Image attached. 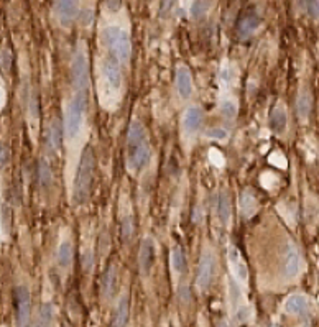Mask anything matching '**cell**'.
<instances>
[{
	"instance_id": "cell-25",
	"label": "cell",
	"mask_w": 319,
	"mask_h": 327,
	"mask_svg": "<svg viewBox=\"0 0 319 327\" xmlns=\"http://www.w3.org/2000/svg\"><path fill=\"white\" fill-rule=\"evenodd\" d=\"M38 179H40L41 188H48L53 181L51 166L48 165L46 160H40V163H38Z\"/></svg>"
},
{
	"instance_id": "cell-26",
	"label": "cell",
	"mask_w": 319,
	"mask_h": 327,
	"mask_svg": "<svg viewBox=\"0 0 319 327\" xmlns=\"http://www.w3.org/2000/svg\"><path fill=\"white\" fill-rule=\"evenodd\" d=\"M58 262H59L61 267H64V268H68L69 265L72 263V245H71V242L64 240L63 244L59 245Z\"/></svg>"
},
{
	"instance_id": "cell-9",
	"label": "cell",
	"mask_w": 319,
	"mask_h": 327,
	"mask_svg": "<svg viewBox=\"0 0 319 327\" xmlns=\"http://www.w3.org/2000/svg\"><path fill=\"white\" fill-rule=\"evenodd\" d=\"M56 13L61 25H71L79 15V0H56Z\"/></svg>"
},
{
	"instance_id": "cell-4",
	"label": "cell",
	"mask_w": 319,
	"mask_h": 327,
	"mask_svg": "<svg viewBox=\"0 0 319 327\" xmlns=\"http://www.w3.org/2000/svg\"><path fill=\"white\" fill-rule=\"evenodd\" d=\"M104 41L120 63H127L132 54V41L125 30L119 26H107L104 30Z\"/></svg>"
},
{
	"instance_id": "cell-32",
	"label": "cell",
	"mask_w": 319,
	"mask_h": 327,
	"mask_svg": "<svg viewBox=\"0 0 319 327\" xmlns=\"http://www.w3.org/2000/svg\"><path fill=\"white\" fill-rule=\"evenodd\" d=\"M175 2L176 0H161L160 8H158V15L161 16V18H166V16L170 15L173 7H175Z\"/></svg>"
},
{
	"instance_id": "cell-3",
	"label": "cell",
	"mask_w": 319,
	"mask_h": 327,
	"mask_svg": "<svg viewBox=\"0 0 319 327\" xmlns=\"http://www.w3.org/2000/svg\"><path fill=\"white\" fill-rule=\"evenodd\" d=\"M87 110V92H76V95L72 97V100L68 105L64 117V133L68 140H72L77 137L79 133L84 115Z\"/></svg>"
},
{
	"instance_id": "cell-24",
	"label": "cell",
	"mask_w": 319,
	"mask_h": 327,
	"mask_svg": "<svg viewBox=\"0 0 319 327\" xmlns=\"http://www.w3.org/2000/svg\"><path fill=\"white\" fill-rule=\"evenodd\" d=\"M53 316H54V308L53 304L44 303L40 306V311L36 316V323L33 327H49L53 323Z\"/></svg>"
},
{
	"instance_id": "cell-13",
	"label": "cell",
	"mask_w": 319,
	"mask_h": 327,
	"mask_svg": "<svg viewBox=\"0 0 319 327\" xmlns=\"http://www.w3.org/2000/svg\"><path fill=\"white\" fill-rule=\"evenodd\" d=\"M176 89L181 99H189L193 94V77L186 66H180L176 69Z\"/></svg>"
},
{
	"instance_id": "cell-14",
	"label": "cell",
	"mask_w": 319,
	"mask_h": 327,
	"mask_svg": "<svg viewBox=\"0 0 319 327\" xmlns=\"http://www.w3.org/2000/svg\"><path fill=\"white\" fill-rule=\"evenodd\" d=\"M117 283H119V273H117V267L115 265H110V267L105 270L104 278H102V296L105 300H112L117 293Z\"/></svg>"
},
{
	"instance_id": "cell-2",
	"label": "cell",
	"mask_w": 319,
	"mask_h": 327,
	"mask_svg": "<svg viewBox=\"0 0 319 327\" xmlns=\"http://www.w3.org/2000/svg\"><path fill=\"white\" fill-rule=\"evenodd\" d=\"M94 166H96L94 151L91 146H86L79 158V165H77L76 176H74V184H72V201L77 206L86 204L89 197H91Z\"/></svg>"
},
{
	"instance_id": "cell-22",
	"label": "cell",
	"mask_w": 319,
	"mask_h": 327,
	"mask_svg": "<svg viewBox=\"0 0 319 327\" xmlns=\"http://www.w3.org/2000/svg\"><path fill=\"white\" fill-rule=\"evenodd\" d=\"M287 123H288L287 110H285L282 105L275 107L272 112V115H270V128L273 132L282 133V132H285V128H287Z\"/></svg>"
},
{
	"instance_id": "cell-30",
	"label": "cell",
	"mask_w": 319,
	"mask_h": 327,
	"mask_svg": "<svg viewBox=\"0 0 319 327\" xmlns=\"http://www.w3.org/2000/svg\"><path fill=\"white\" fill-rule=\"evenodd\" d=\"M237 104L234 100H224L221 104V112L226 118H234L237 115Z\"/></svg>"
},
{
	"instance_id": "cell-7",
	"label": "cell",
	"mask_w": 319,
	"mask_h": 327,
	"mask_svg": "<svg viewBox=\"0 0 319 327\" xmlns=\"http://www.w3.org/2000/svg\"><path fill=\"white\" fill-rule=\"evenodd\" d=\"M214 268L216 260L211 252L206 250L201 257L199 267H198V276H196V285L201 291H206L211 286V281L214 278Z\"/></svg>"
},
{
	"instance_id": "cell-29",
	"label": "cell",
	"mask_w": 319,
	"mask_h": 327,
	"mask_svg": "<svg viewBox=\"0 0 319 327\" xmlns=\"http://www.w3.org/2000/svg\"><path fill=\"white\" fill-rule=\"evenodd\" d=\"M10 217H12V211H10L8 204H2L0 206V224H2V230L5 234L10 229Z\"/></svg>"
},
{
	"instance_id": "cell-19",
	"label": "cell",
	"mask_w": 319,
	"mask_h": 327,
	"mask_svg": "<svg viewBox=\"0 0 319 327\" xmlns=\"http://www.w3.org/2000/svg\"><path fill=\"white\" fill-rule=\"evenodd\" d=\"M128 311H130V306H128V298L127 296H122L119 304H117L114 319H112V327H127Z\"/></svg>"
},
{
	"instance_id": "cell-10",
	"label": "cell",
	"mask_w": 319,
	"mask_h": 327,
	"mask_svg": "<svg viewBox=\"0 0 319 327\" xmlns=\"http://www.w3.org/2000/svg\"><path fill=\"white\" fill-rule=\"evenodd\" d=\"M229 265H231V270L234 276H236V280L239 283H247L249 280V268H247V263L244 262L242 255H240V252L236 249V247H231L229 249Z\"/></svg>"
},
{
	"instance_id": "cell-33",
	"label": "cell",
	"mask_w": 319,
	"mask_h": 327,
	"mask_svg": "<svg viewBox=\"0 0 319 327\" xmlns=\"http://www.w3.org/2000/svg\"><path fill=\"white\" fill-rule=\"evenodd\" d=\"M120 232H122V239L124 240H128L130 239V235L133 232V224L130 221V217H125L124 221L120 224Z\"/></svg>"
},
{
	"instance_id": "cell-11",
	"label": "cell",
	"mask_w": 319,
	"mask_h": 327,
	"mask_svg": "<svg viewBox=\"0 0 319 327\" xmlns=\"http://www.w3.org/2000/svg\"><path fill=\"white\" fill-rule=\"evenodd\" d=\"M155 263V242L147 237L142 240L140 245V253H138V265L143 275H148Z\"/></svg>"
},
{
	"instance_id": "cell-15",
	"label": "cell",
	"mask_w": 319,
	"mask_h": 327,
	"mask_svg": "<svg viewBox=\"0 0 319 327\" xmlns=\"http://www.w3.org/2000/svg\"><path fill=\"white\" fill-rule=\"evenodd\" d=\"M61 138H63V128H61V122L54 118V120H51V123H49L48 130H46V140H44L46 148L51 151V153H54V151L59 150Z\"/></svg>"
},
{
	"instance_id": "cell-36",
	"label": "cell",
	"mask_w": 319,
	"mask_h": 327,
	"mask_svg": "<svg viewBox=\"0 0 319 327\" xmlns=\"http://www.w3.org/2000/svg\"><path fill=\"white\" fill-rule=\"evenodd\" d=\"M217 327H231V326H229L226 321H222V323H219V326H217Z\"/></svg>"
},
{
	"instance_id": "cell-34",
	"label": "cell",
	"mask_w": 319,
	"mask_h": 327,
	"mask_svg": "<svg viewBox=\"0 0 319 327\" xmlns=\"http://www.w3.org/2000/svg\"><path fill=\"white\" fill-rule=\"evenodd\" d=\"M10 163V148L5 143H0V170Z\"/></svg>"
},
{
	"instance_id": "cell-18",
	"label": "cell",
	"mask_w": 319,
	"mask_h": 327,
	"mask_svg": "<svg viewBox=\"0 0 319 327\" xmlns=\"http://www.w3.org/2000/svg\"><path fill=\"white\" fill-rule=\"evenodd\" d=\"M285 311L288 314H303L308 309V300L303 295H292L287 298V301L283 304Z\"/></svg>"
},
{
	"instance_id": "cell-12",
	"label": "cell",
	"mask_w": 319,
	"mask_h": 327,
	"mask_svg": "<svg viewBox=\"0 0 319 327\" xmlns=\"http://www.w3.org/2000/svg\"><path fill=\"white\" fill-rule=\"evenodd\" d=\"M102 74H104V79L105 82L109 84V86L117 91V89H120V84H122V72H120V66L117 61L107 58L102 63Z\"/></svg>"
},
{
	"instance_id": "cell-35",
	"label": "cell",
	"mask_w": 319,
	"mask_h": 327,
	"mask_svg": "<svg viewBox=\"0 0 319 327\" xmlns=\"http://www.w3.org/2000/svg\"><path fill=\"white\" fill-rule=\"evenodd\" d=\"M206 135H208V137L212 138V140H224V138H227V132L224 130V128H211V130L206 132Z\"/></svg>"
},
{
	"instance_id": "cell-1",
	"label": "cell",
	"mask_w": 319,
	"mask_h": 327,
	"mask_svg": "<svg viewBox=\"0 0 319 327\" xmlns=\"http://www.w3.org/2000/svg\"><path fill=\"white\" fill-rule=\"evenodd\" d=\"M150 145L145 127L138 120H133L127 133V166L132 171H140L150 161Z\"/></svg>"
},
{
	"instance_id": "cell-28",
	"label": "cell",
	"mask_w": 319,
	"mask_h": 327,
	"mask_svg": "<svg viewBox=\"0 0 319 327\" xmlns=\"http://www.w3.org/2000/svg\"><path fill=\"white\" fill-rule=\"evenodd\" d=\"M171 267L176 273H183L184 267H186V262H184V255L180 249H175L171 252Z\"/></svg>"
},
{
	"instance_id": "cell-20",
	"label": "cell",
	"mask_w": 319,
	"mask_h": 327,
	"mask_svg": "<svg viewBox=\"0 0 319 327\" xmlns=\"http://www.w3.org/2000/svg\"><path fill=\"white\" fill-rule=\"evenodd\" d=\"M260 23V20H259V16H257L255 13H249V15H245L242 20L239 21V26H237V31H239V36L240 38H247L250 36L252 33H254L257 30V26H259Z\"/></svg>"
},
{
	"instance_id": "cell-8",
	"label": "cell",
	"mask_w": 319,
	"mask_h": 327,
	"mask_svg": "<svg viewBox=\"0 0 319 327\" xmlns=\"http://www.w3.org/2000/svg\"><path fill=\"white\" fill-rule=\"evenodd\" d=\"M301 268H303V260H301V253L296 249V245L293 242H290L287 245V250H285L283 255V273L287 278L293 280L301 273Z\"/></svg>"
},
{
	"instance_id": "cell-5",
	"label": "cell",
	"mask_w": 319,
	"mask_h": 327,
	"mask_svg": "<svg viewBox=\"0 0 319 327\" xmlns=\"http://www.w3.org/2000/svg\"><path fill=\"white\" fill-rule=\"evenodd\" d=\"M71 81L76 92H87L91 76H89V59L86 51L77 49L71 63Z\"/></svg>"
},
{
	"instance_id": "cell-17",
	"label": "cell",
	"mask_w": 319,
	"mask_h": 327,
	"mask_svg": "<svg viewBox=\"0 0 319 327\" xmlns=\"http://www.w3.org/2000/svg\"><path fill=\"white\" fill-rule=\"evenodd\" d=\"M232 216V207H231V197L227 193H219L217 196V217L222 225H227Z\"/></svg>"
},
{
	"instance_id": "cell-21",
	"label": "cell",
	"mask_w": 319,
	"mask_h": 327,
	"mask_svg": "<svg viewBox=\"0 0 319 327\" xmlns=\"http://www.w3.org/2000/svg\"><path fill=\"white\" fill-rule=\"evenodd\" d=\"M311 107H313V97H311L310 91L303 87L298 94V100H296V110H298L300 118L306 120L311 112Z\"/></svg>"
},
{
	"instance_id": "cell-6",
	"label": "cell",
	"mask_w": 319,
	"mask_h": 327,
	"mask_svg": "<svg viewBox=\"0 0 319 327\" xmlns=\"http://www.w3.org/2000/svg\"><path fill=\"white\" fill-rule=\"evenodd\" d=\"M15 298V319L16 327H26L30 321V308H31V296L30 290L26 286L20 285L13 291Z\"/></svg>"
},
{
	"instance_id": "cell-31",
	"label": "cell",
	"mask_w": 319,
	"mask_h": 327,
	"mask_svg": "<svg viewBox=\"0 0 319 327\" xmlns=\"http://www.w3.org/2000/svg\"><path fill=\"white\" fill-rule=\"evenodd\" d=\"M305 8L311 18H319V0H305Z\"/></svg>"
},
{
	"instance_id": "cell-16",
	"label": "cell",
	"mask_w": 319,
	"mask_h": 327,
	"mask_svg": "<svg viewBox=\"0 0 319 327\" xmlns=\"http://www.w3.org/2000/svg\"><path fill=\"white\" fill-rule=\"evenodd\" d=\"M201 123H203V110L196 105L188 107L186 112H184V117H183L184 130H186L188 133H194L201 127Z\"/></svg>"
},
{
	"instance_id": "cell-23",
	"label": "cell",
	"mask_w": 319,
	"mask_h": 327,
	"mask_svg": "<svg viewBox=\"0 0 319 327\" xmlns=\"http://www.w3.org/2000/svg\"><path fill=\"white\" fill-rule=\"evenodd\" d=\"M239 209H240V214H242L244 217H250L252 214L257 211V201H255V196L250 193V191H244L242 194H240V199H239Z\"/></svg>"
},
{
	"instance_id": "cell-27",
	"label": "cell",
	"mask_w": 319,
	"mask_h": 327,
	"mask_svg": "<svg viewBox=\"0 0 319 327\" xmlns=\"http://www.w3.org/2000/svg\"><path fill=\"white\" fill-rule=\"evenodd\" d=\"M211 8L209 0H196L191 5V16L193 18H204Z\"/></svg>"
}]
</instances>
